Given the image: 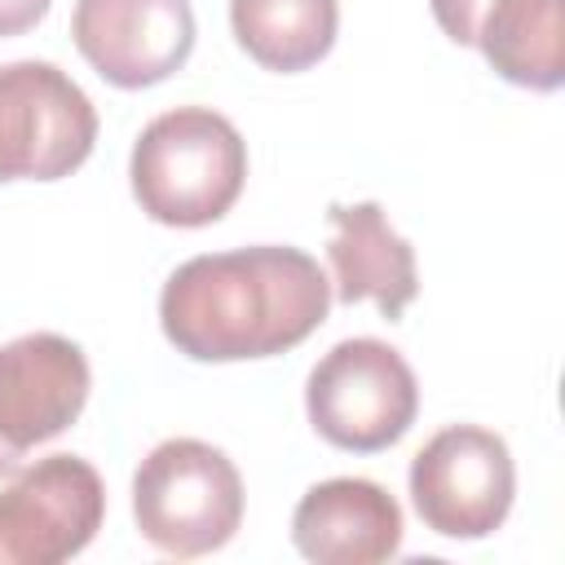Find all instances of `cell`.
Instances as JSON below:
<instances>
[{"mask_svg": "<svg viewBox=\"0 0 565 565\" xmlns=\"http://www.w3.org/2000/svg\"><path fill=\"white\" fill-rule=\"evenodd\" d=\"M335 0H230V31L238 49L278 75L322 62L335 44Z\"/></svg>", "mask_w": 565, "mask_h": 565, "instance_id": "13", "label": "cell"}, {"mask_svg": "<svg viewBox=\"0 0 565 565\" xmlns=\"http://www.w3.org/2000/svg\"><path fill=\"white\" fill-rule=\"evenodd\" d=\"M331 278L300 247H234L177 265L159 291V327L194 362H243L296 349L327 322Z\"/></svg>", "mask_w": 565, "mask_h": 565, "instance_id": "1", "label": "cell"}, {"mask_svg": "<svg viewBox=\"0 0 565 565\" xmlns=\"http://www.w3.org/2000/svg\"><path fill=\"white\" fill-rule=\"evenodd\" d=\"M512 450L490 428L450 424L433 433L411 459V503L419 521L441 539L494 534L512 512Z\"/></svg>", "mask_w": 565, "mask_h": 565, "instance_id": "6", "label": "cell"}, {"mask_svg": "<svg viewBox=\"0 0 565 565\" xmlns=\"http://www.w3.org/2000/svg\"><path fill=\"white\" fill-rule=\"evenodd\" d=\"M132 199L159 225L199 230L221 221L247 181V141L212 106L154 115L132 141Z\"/></svg>", "mask_w": 565, "mask_h": 565, "instance_id": "2", "label": "cell"}, {"mask_svg": "<svg viewBox=\"0 0 565 565\" xmlns=\"http://www.w3.org/2000/svg\"><path fill=\"white\" fill-rule=\"evenodd\" d=\"M49 13V0H0V40L31 31Z\"/></svg>", "mask_w": 565, "mask_h": 565, "instance_id": "15", "label": "cell"}, {"mask_svg": "<svg viewBox=\"0 0 565 565\" xmlns=\"http://www.w3.org/2000/svg\"><path fill=\"white\" fill-rule=\"evenodd\" d=\"M472 44L508 84L552 93L565 79V0H490Z\"/></svg>", "mask_w": 565, "mask_h": 565, "instance_id": "12", "label": "cell"}, {"mask_svg": "<svg viewBox=\"0 0 565 565\" xmlns=\"http://www.w3.org/2000/svg\"><path fill=\"white\" fill-rule=\"evenodd\" d=\"M93 388L88 358L57 331H31L0 344V477L26 450L66 433Z\"/></svg>", "mask_w": 565, "mask_h": 565, "instance_id": "8", "label": "cell"}, {"mask_svg": "<svg viewBox=\"0 0 565 565\" xmlns=\"http://www.w3.org/2000/svg\"><path fill=\"white\" fill-rule=\"evenodd\" d=\"M305 411L322 441L353 455H375L402 441L415 424L419 384L393 344L353 335L327 349L309 371Z\"/></svg>", "mask_w": 565, "mask_h": 565, "instance_id": "4", "label": "cell"}, {"mask_svg": "<svg viewBox=\"0 0 565 565\" xmlns=\"http://www.w3.org/2000/svg\"><path fill=\"white\" fill-rule=\"evenodd\" d=\"M97 141L88 93L53 62L0 66V181L71 177Z\"/></svg>", "mask_w": 565, "mask_h": 565, "instance_id": "5", "label": "cell"}, {"mask_svg": "<svg viewBox=\"0 0 565 565\" xmlns=\"http://www.w3.org/2000/svg\"><path fill=\"white\" fill-rule=\"evenodd\" d=\"M327 221H331V238H327L331 296L340 305L371 300L380 309V318L397 322L402 309L419 296L415 247L388 225V216L375 199L353 203V207L331 203Z\"/></svg>", "mask_w": 565, "mask_h": 565, "instance_id": "11", "label": "cell"}, {"mask_svg": "<svg viewBox=\"0 0 565 565\" xmlns=\"http://www.w3.org/2000/svg\"><path fill=\"white\" fill-rule=\"evenodd\" d=\"M132 516L150 547L185 561L207 556L243 521V477L221 446L168 437L132 472Z\"/></svg>", "mask_w": 565, "mask_h": 565, "instance_id": "3", "label": "cell"}, {"mask_svg": "<svg viewBox=\"0 0 565 565\" xmlns=\"http://www.w3.org/2000/svg\"><path fill=\"white\" fill-rule=\"evenodd\" d=\"M428 4H433L437 26L455 44H472L477 40V26H481V13L490 9V0H428Z\"/></svg>", "mask_w": 565, "mask_h": 565, "instance_id": "14", "label": "cell"}, {"mask_svg": "<svg viewBox=\"0 0 565 565\" xmlns=\"http://www.w3.org/2000/svg\"><path fill=\"white\" fill-rule=\"evenodd\" d=\"M106 516V486L79 455H49L0 490V565L79 556Z\"/></svg>", "mask_w": 565, "mask_h": 565, "instance_id": "7", "label": "cell"}, {"mask_svg": "<svg viewBox=\"0 0 565 565\" xmlns=\"http://www.w3.org/2000/svg\"><path fill=\"white\" fill-rule=\"evenodd\" d=\"M71 35L115 88H150L194 53L190 0H75Z\"/></svg>", "mask_w": 565, "mask_h": 565, "instance_id": "9", "label": "cell"}, {"mask_svg": "<svg viewBox=\"0 0 565 565\" xmlns=\"http://www.w3.org/2000/svg\"><path fill=\"white\" fill-rule=\"evenodd\" d=\"M291 543L318 565H375L402 547V508L380 481L331 477L300 494Z\"/></svg>", "mask_w": 565, "mask_h": 565, "instance_id": "10", "label": "cell"}]
</instances>
